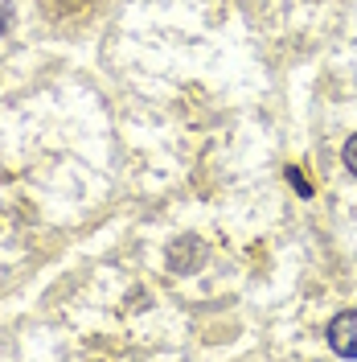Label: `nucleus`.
I'll return each instance as SVG.
<instances>
[{"label":"nucleus","mask_w":357,"mask_h":362,"mask_svg":"<svg viewBox=\"0 0 357 362\" xmlns=\"http://www.w3.org/2000/svg\"><path fill=\"white\" fill-rule=\"evenodd\" d=\"M329 346L341 358H357V309H345L329 321Z\"/></svg>","instance_id":"nucleus-2"},{"label":"nucleus","mask_w":357,"mask_h":362,"mask_svg":"<svg viewBox=\"0 0 357 362\" xmlns=\"http://www.w3.org/2000/svg\"><path fill=\"white\" fill-rule=\"evenodd\" d=\"M205 243H201L198 235H177L173 243H169V268L173 272H198L205 264Z\"/></svg>","instance_id":"nucleus-1"},{"label":"nucleus","mask_w":357,"mask_h":362,"mask_svg":"<svg viewBox=\"0 0 357 362\" xmlns=\"http://www.w3.org/2000/svg\"><path fill=\"white\" fill-rule=\"evenodd\" d=\"M8 29H13V4L0 0V33H8Z\"/></svg>","instance_id":"nucleus-5"},{"label":"nucleus","mask_w":357,"mask_h":362,"mask_svg":"<svg viewBox=\"0 0 357 362\" xmlns=\"http://www.w3.org/2000/svg\"><path fill=\"white\" fill-rule=\"evenodd\" d=\"M341 160H345V169L357 177V136H349V140H345V153H341Z\"/></svg>","instance_id":"nucleus-4"},{"label":"nucleus","mask_w":357,"mask_h":362,"mask_svg":"<svg viewBox=\"0 0 357 362\" xmlns=\"http://www.w3.org/2000/svg\"><path fill=\"white\" fill-rule=\"evenodd\" d=\"M288 181L296 185V194H300V198H313V185H308V177H304L300 169H288Z\"/></svg>","instance_id":"nucleus-3"}]
</instances>
